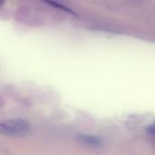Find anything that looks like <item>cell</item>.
Segmentation results:
<instances>
[{"label":"cell","mask_w":155,"mask_h":155,"mask_svg":"<svg viewBox=\"0 0 155 155\" xmlns=\"http://www.w3.org/2000/svg\"><path fill=\"white\" fill-rule=\"evenodd\" d=\"M29 123L21 118L6 120L0 124L1 133L10 136H20L25 134L29 131Z\"/></svg>","instance_id":"1"},{"label":"cell","mask_w":155,"mask_h":155,"mask_svg":"<svg viewBox=\"0 0 155 155\" xmlns=\"http://www.w3.org/2000/svg\"><path fill=\"white\" fill-rule=\"evenodd\" d=\"M79 142L88 145V146H93V147H98L102 144V142L99 138L92 135H86V134H82L78 136Z\"/></svg>","instance_id":"2"},{"label":"cell","mask_w":155,"mask_h":155,"mask_svg":"<svg viewBox=\"0 0 155 155\" xmlns=\"http://www.w3.org/2000/svg\"><path fill=\"white\" fill-rule=\"evenodd\" d=\"M43 1L46 2L47 4H49V5H53V6L58 8V9H61V10L65 11V12H67V13H69V14L74 15V13L69 7H67V6L64 5V0H43Z\"/></svg>","instance_id":"3"},{"label":"cell","mask_w":155,"mask_h":155,"mask_svg":"<svg viewBox=\"0 0 155 155\" xmlns=\"http://www.w3.org/2000/svg\"><path fill=\"white\" fill-rule=\"evenodd\" d=\"M147 133L150 134V135H153L155 137V124L150 125L148 128H147Z\"/></svg>","instance_id":"4"}]
</instances>
